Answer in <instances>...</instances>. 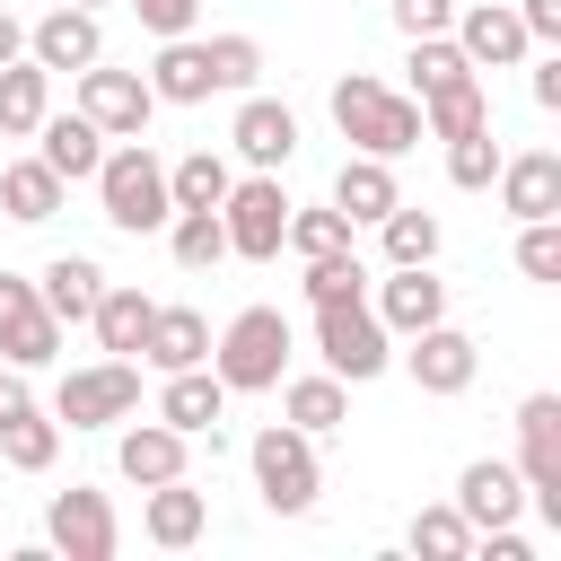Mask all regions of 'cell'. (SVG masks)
<instances>
[{
    "instance_id": "6da1fadb",
    "label": "cell",
    "mask_w": 561,
    "mask_h": 561,
    "mask_svg": "<svg viewBox=\"0 0 561 561\" xmlns=\"http://www.w3.org/2000/svg\"><path fill=\"white\" fill-rule=\"evenodd\" d=\"M333 123H342V140H351L359 158H403V149L430 140V131H421V105L394 96L386 79H368V70L333 79Z\"/></svg>"
},
{
    "instance_id": "7a4b0ae2",
    "label": "cell",
    "mask_w": 561,
    "mask_h": 561,
    "mask_svg": "<svg viewBox=\"0 0 561 561\" xmlns=\"http://www.w3.org/2000/svg\"><path fill=\"white\" fill-rule=\"evenodd\" d=\"M88 184H96V202H105V219H114L123 237H149V228H167V219H175L167 158H158L149 140H123V149H105Z\"/></svg>"
},
{
    "instance_id": "3957f363",
    "label": "cell",
    "mask_w": 561,
    "mask_h": 561,
    "mask_svg": "<svg viewBox=\"0 0 561 561\" xmlns=\"http://www.w3.org/2000/svg\"><path fill=\"white\" fill-rule=\"evenodd\" d=\"M210 368L228 394H272L289 377V316L280 307H237L228 333L210 342Z\"/></svg>"
},
{
    "instance_id": "277c9868",
    "label": "cell",
    "mask_w": 561,
    "mask_h": 561,
    "mask_svg": "<svg viewBox=\"0 0 561 561\" xmlns=\"http://www.w3.org/2000/svg\"><path fill=\"white\" fill-rule=\"evenodd\" d=\"M245 465H254V491H263V508H272V517H307V508H316V491H324L316 430H289V421H272V430H254Z\"/></svg>"
},
{
    "instance_id": "5b68a950",
    "label": "cell",
    "mask_w": 561,
    "mask_h": 561,
    "mask_svg": "<svg viewBox=\"0 0 561 561\" xmlns=\"http://www.w3.org/2000/svg\"><path fill=\"white\" fill-rule=\"evenodd\" d=\"M316 351H324V368H333L342 386H368V377H386L394 333L377 324L368 298H333V307H316Z\"/></svg>"
},
{
    "instance_id": "8992f818",
    "label": "cell",
    "mask_w": 561,
    "mask_h": 561,
    "mask_svg": "<svg viewBox=\"0 0 561 561\" xmlns=\"http://www.w3.org/2000/svg\"><path fill=\"white\" fill-rule=\"evenodd\" d=\"M140 412V368L131 359H96V368H70L53 386V421L61 430H114Z\"/></svg>"
},
{
    "instance_id": "52a82bcc",
    "label": "cell",
    "mask_w": 561,
    "mask_h": 561,
    "mask_svg": "<svg viewBox=\"0 0 561 561\" xmlns=\"http://www.w3.org/2000/svg\"><path fill=\"white\" fill-rule=\"evenodd\" d=\"M219 228H228V254L272 263V254H280V237H289V193H280V175H263V167H254L245 184H228Z\"/></svg>"
},
{
    "instance_id": "ba28073f",
    "label": "cell",
    "mask_w": 561,
    "mask_h": 561,
    "mask_svg": "<svg viewBox=\"0 0 561 561\" xmlns=\"http://www.w3.org/2000/svg\"><path fill=\"white\" fill-rule=\"evenodd\" d=\"M517 482L561 526V394H526L517 403Z\"/></svg>"
},
{
    "instance_id": "9c48e42d",
    "label": "cell",
    "mask_w": 561,
    "mask_h": 561,
    "mask_svg": "<svg viewBox=\"0 0 561 561\" xmlns=\"http://www.w3.org/2000/svg\"><path fill=\"white\" fill-rule=\"evenodd\" d=\"M79 114H88L105 140H140L149 114H158V88H149L140 70H105V61H88V70H79Z\"/></svg>"
},
{
    "instance_id": "30bf717a",
    "label": "cell",
    "mask_w": 561,
    "mask_h": 561,
    "mask_svg": "<svg viewBox=\"0 0 561 561\" xmlns=\"http://www.w3.org/2000/svg\"><path fill=\"white\" fill-rule=\"evenodd\" d=\"M44 535H53V552H70V561H114V543H123V517H114V500H105V491L70 482V491H53V508H44Z\"/></svg>"
},
{
    "instance_id": "8fae6325",
    "label": "cell",
    "mask_w": 561,
    "mask_h": 561,
    "mask_svg": "<svg viewBox=\"0 0 561 561\" xmlns=\"http://www.w3.org/2000/svg\"><path fill=\"white\" fill-rule=\"evenodd\" d=\"M412 351H403V368H412V386L421 394H465L473 386V368H482V351H473V333H456L447 316L438 324H421V333H403Z\"/></svg>"
},
{
    "instance_id": "7c38bea8",
    "label": "cell",
    "mask_w": 561,
    "mask_h": 561,
    "mask_svg": "<svg viewBox=\"0 0 561 561\" xmlns=\"http://www.w3.org/2000/svg\"><path fill=\"white\" fill-rule=\"evenodd\" d=\"M61 351V324L44 316V298H35V280H18V272H0V359L9 368H44Z\"/></svg>"
},
{
    "instance_id": "4fadbf2b",
    "label": "cell",
    "mask_w": 561,
    "mask_h": 561,
    "mask_svg": "<svg viewBox=\"0 0 561 561\" xmlns=\"http://www.w3.org/2000/svg\"><path fill=\"white\" fill-rule=\"evenodd\" d=\"M228 140H237V158L245 167H263V175H280L289 158H298V114L280 105V96H237V123H228Z\"/></svg>"
},
{
    "instance_id": "5bb4252c",
    "label": "cell",
    "mask_w": 561,
    "mask_h": 561,
    "mask_svg": "<svg viewBox=\"0 0 561 561\" xmlns=\"http://www.w3.org/2000/svg\"><path fill=\"white\" fill-rule=\"evenodd\" d=\"M517 508H526V482H517V465H508V456H473V465L456 473V517H465L473 535L517 526Z\"/></svg>"
},
{
    "instance_id": "9a60e30c",
    "label": "cell",
    "mask_w": 561,
    "mask_h": 561,
    "mask_svg": "<svg viewBox=\"0 0 561 561\" xmlns=\"http://www.w3.org/2000/svg\"><path fill=\"white\" fill-rule=\"evenodd\" d=\"M26 61H44V70H88V61H105V26H96V9H44L35 26H26Z\"/></svg>"
},
{
    "instance_id": "2e32d148",
    "label": "cell",
    "mask_w": 561,
    "mask_h": 561,
    "mask_svg": "<svg viewBox=\"0 0 561 561\" xmlns=\"http://www.w3.org/2000/svg\"><path fill=\"white\" fill-rule=\"evenodd\" d=\"M456 53L473 61V70H508V61H526L535 53V35L517 26V9H500V0H482V9H456Z\"/></svg>"
},
{
    "instance_id": "e0dca14e",
    "label": "cell",
    "mask_w": 561,
    "mask_h": 561,
    "mask_svg": "<svg viewBox=\"0 0 561 561\" xmlns=\"http://www.w3.org/2000/svg\"><path fill=\"white\" fill-rule=\"evenodd\" d=\"M500 210L508 219H561V149H526V158H500Z\"/></svg>"
},
{
    "instance_id": "ac0fdd59",
    "label": "cell",
    "mask_w": 561,
    "mask_h": 561,
    "mask_svg": "<svg viewBox=\"0 0 561 561\" xmlns=\"http://www.w3.org/2000/svg\"><path fill=\"white\" fill-rule=\"evenodd\" d=\"M219 412H228V386H219V368H210V359H202V368H167V386H158V421H167V430L210 438V430H219Z\"/></svg>"
},
{
    "instance_id": "d6986e66",
    "label": "cell",
    "mask_w": 561,
    "mask_h": 561,
    "mask_svg": "<svg viewBox=\"0 0 561 561\" xmlns=\"http://www.w3.org/2000/svg\"><path fill=\"white\" fill-rule=\"evenodd\" d=\"M438 316H447V280H430V263H394L377 280V324L386 333H421Z\"/></svg>"
},
{
    "instance_id": "ffe728a7",
    "label": "cell",
    "mask_w": 561,
    "mask_h": 561,
    "mask_svg": "<svg viewBox=\"0 0 561 561\" xmlns=\"http://www.w3.org/2000/svg\"><path fill=\"white\" fill-rule=\"evenodd\" d=\"M202 526H210V500L175 473V482H149V508H140V535L158 543V552H184V543H202Z\"/></svg>"
},
{
    "instance_id": "44dd1931",
    "label": "cell",
    "mask_w": 561,
    "mask_h": 561,
    "mask_svg": "<svg viewBox=\"0 0 561 561\" xmlns=\"http://www.w3.org/2000/svg\"><path fill=\"white\" fill-rule=\"evenodd\" d=\"M149 316H158V298H149V289H131V280H105V289H96V307H88V324H96V351L131 359V351L149 342Z\"/></svg>"
},
{
    "instance_id": "7402d4cb",
    "label": "cell",
    "mask_w": 561,
    "mask_h": 561,
    "mask_svg": "<svg viewBox=\"0 0 561 561\" xmlns=\"http://www.w3.org/2000/svg\"><path fill=\"white\" fill-rule=\"evenodd\" d=\"M140 79L158 88V105H202V96H219V88H210V53H202L193 35H158V61H149Z\"/></svg>"
},
{
    "instance_id": "603a6c76",
    "label": "cell",
    "mask_w": 561,
    "mask_h": 561,
    "mask_svg": "<svg viewBox=\"0 0 561 561\" xmlns=\"http://www.w3.org/2000/svg\"><path fill=\"white\" fill-rule=\"evenodd\" d=\"M35 140H44L35 158H44L61 184H88V175H96V158H105V131H96L88 114H44V123H35Z\"/></svg>"
},
{
    "instance_id": "cb8c5ba5",
    "label": "cell",
    "mask_w": 561,
    "mask_h": 561,
    "mask_svg": "<svg viewBox=\"0 0 561 561\" xmlns=\"http://www.w3.org/2000/svg\"><path fill=\"white\" fill-rule=\"evenodd\" d=\"M394 202H403V193H394V158H342V175H333V210H342L351 228H359V219L377 228Z\"/></svg>"
},
{
    "instance_id": "d4e9b609",
    "label": "cell",
    "mask_w": 561,
    "mask_h": 561,
    "mask_svg": "<svg viewBox=\"0 0 561 561\" xmlns=\"http://www.w3.org/2000/svg\"><path fill=\"white\" fill-rule=\"evenodd\" d=\"M96 289H105V272H96L88 254H53V263L35 272V298H44V316H53V324H88Z\"/></svg>"
},
{
    "instance_id": "484cf974",
    "label": "cell",
    "mask_w": 561,
    "mask_h": 561,
    "mask_svg": "<svg viewBox=\"0 0 561 561\" xmlns=\"http://www.w3.org/2000/svg\"><path fill=\"white\" fill-rule=\"evenodd\" d=\"M184 447H193L184 430H167V421H140V430H123L114 465H123V482H140V491H149V482H175V473H184Z\"/></svg>"
},
{
    "instance_id": "4316f807",
    "label": "cell",
    "mask_w": 561,
    "mask_h": 561,
    "mask_svg": "<svg viewBox=\"0 0 561 561\" xmlns=\"http://www.w3.org/2000/svg\"><path fill=\"white\" fill-rule=\"evenodd\" d=\"M53 114V70L44 61H0V140H26L35 123Z\"/></svg>"
},
{
    "instance_id": "83f0119b",
    "label": "cell",
    "mask_w": 561,
    "mask_h": 561,
    "mask_svg": "<svg viewBox=\"0 0 561 561\" xmlns=\"http://www.w3.org/2000/svg\"><path fill=\"white\" fill-rule=\"evenodd\" d=\"M140 359H149L158 377H167V368H202V359H210V324H202L193 307H158V316H149Z\"/></svg>"
},
{
    "instance_id": "f1b7e54d",
    "label": "cell",
    "mask_w": 561,
    "mask_h": 561,
    "mask_svg": "<svg viewBox=\"0 0 561 561\" xmlns=\"http://www.w3.org/2000/svg\"><path fill=\"white\" fill-rule=\"evenodd\" d=\"M482 123H491V96H482L473 70L421 96V131H430V140H465V131H482Z\"/></svg>"
},
{
    "instance_id": "f546056e",
    "label": "cell",
    "mask_w": 561,
    "mask_h": 561,
    "mask_svg": "<svg viewBox=\"0 0 561 561\" xmlns=\"http://www.w3.org/2000/svg\"><path fill=\"white\" fill-rule=\"evenodd\" d=\"M61 193H70V184H61L44 158H18V167H0V210H9L18 228H44V219L61 210Z\"/></svg>"
},
{
    "instance_id": "4dcf8cb0",
    "label": "cell",
    "mask_w": 561,
    "mask_h": 561,
    "mask_svg": "<svg viewBox=\"0 0 561 561\" xmlns=\"http://www.w3.org/2000/svg\"><path fill=\"white\" fill-rule=\"evenodd\" d=\"M228 184H237V175H228V158H219V149H193V158H175V167H167L175 210H219V202H228Z\"/></svg>"
},
{
    "instance_id": "1f68e13d",
    "label": "cell",
    "mask_w": 561,
    "mask_h": 561,
    "mask_svg": "<svg viewBox=\"0 0 561 561\" xmlns=\"http://www.w3.org/2000/svg\"><path fill=\"white\" fill-rule=\"evenodd\" d=\"M280 412H289V430H333V421L351 412V394H342L333 368H324V377H280Z\"/></svg>"
},
{
    "instance_id": "d6a6232c",
    "label": "cell",
    "mask_w": 561,
    "mask_h": 561,
    "mask_svg": "<svg viewBox=\"0 0 561 561\" xmlns=\"http://www.w3.org/2000/svg\"><path fill=\"white\" fill-rule=\"evenodd\" d=\"M0 456H9L18 473H44V465L61 456V421H53V412H35V403H26V412H9V421H0Z\"/></svg>"
},
{
    "instance_id": "836d02e7",
    "label": "cell",
    "mask_w": 561,
    "mask_h": 561,
    "mask_svg": "<svg viewBox=\"0 0 561 561\" xmlns=\"http://www.w3.org/2000/svg\"><path fill=\"white\" fill-rule=\"evenodd\" d=\"M167 254H175L184 272H210V263L228 254V228H219V210H175V219H167Z\"/></svg>"
},
{
    "instance_id": "e575fe53",
    "label": "cell",
    "mask_w": 561,
    "mask_h": 561,
    "mask_svg": "<svg viewBox=\"0 0 561 561\" xmlns=\"http://www.w3.org/2000/svg\"><path fill=\"white\" fill-rule=\"evenodd\" d=\"M377 237H386V263H438V219L412 210V202H394L377 219Z\"/></svg>"
},
{
    "instance_id": "d590c367",
    "label": "cell",
    "mask_w": 561,
    "mask_h": 561,
    "mask_svg": "<svg viewBox=\"0 0 561 561\" xmlns=\"http://www.w3.org/2000/svg\"><path fill=\"white\" fill-rule=\"evenodd\" d=\"M280 245H289L298 263H316V254H342V245H351V219H342L333 202H324V210H298V202H289V237H280Z\"/></svg>"
},
{
    "instance_id": "8d00e7d4",
    "label": "cell",
    "mask_w": 561,
    "mask_h": 561,
    "mask_svg": "<svg viewBox=\"0 0 561 561\" xmlns=\"http://www.w3.org/2000/svg\"><path fill=\"white\" fill-rule=\"evenodd\" d=\"M202 53H210V88H228V96H245L263 79V44L254 35H210Z\"/></svg>"
},
{
    "instance_id": "74e56055",
    "label": "cell",
    "mask_w": 561,
    "mask_h": 561,
    "mask_svg": "<svg viewBox=\"0 0 561 561\" xmlns=\"http://www.w3.org/2000/svg\"><path fill=\"white\" fill-rule=\"evenodd\" d=\"M491 175H500V140H491V123L465 131V140H447V184H456V193H491Z\"/></svg>"
},
{
    "instance_id": "f35d334b",
    "label": "cell",
    "mask_w": 561,
    "mask_h": 561,
    "mask_svg": "<svg viewBox=\"0 0 561 561\" xmlns=\"http://www.w3.org/2000/svg\"><path fill=\"white\" fill-rule=\"evenodd\" d=\"M333 298H368V263H359L351 245L307 263V307H333Z\"/></svg>"
},
{
    "instance_id": "ab89813d",
    "label": "cell",
    "mask_w": 561,
    "mask_h": 561,
    "mask_svg": "<svg viewBox=\"0 0 561 561\" xmlns=\"http://www.w3.org/2000/svg\"><path fill=\"white\" fill-rule=\"evenodd\" d=\"M412 552H421V561H465V552H473V526L456 517V500L412 517Z\"/></svg>"
},
{
    "instance_id": "60d3db41",
    "label": "cell",
    "mask_w": 561,
    "mask_h": 561,
    "mask_svg": "<svg viewBox=\"0 0 561 561\" xmlns=\"http://www.w3.org/2000/svg\"><path fill=\"white\" fill-rule=\"evenodd\" d=\"M473 61L456 53V35H412V88L430 96V88H447V79H465Z\"/></svg>"
},
{
    "instance_id": "b9f144b4",
    "label": "cell",
    "mask_w": 561,
    "mask_h": 561,
    "mask_svg": "<svg viewBox=\"0 0 561 561\" xmlns=\"http://www.w3.org/2000/svg\"><path fill=\"white\" fill-rule=\"evenodd\" d=\"M517 272L561 280V219H517Z\"/></svg>"
},
{
    "instance_id": "7bdbcfd3",
    "label": "cell",
    "mask_w": 561,
    "mask_h": 561,
    "mask_svg": "<svg viewBox=\"0 0 561 561\" xmlns=\"http://www.w3.org/2000/svg\"><path fill=\"white\" fill-rule=\"evenodd\" d=\"M131 18H140L149 35H193V18H202V0H131Z\"/></svg>"
},
{
    "instance_id": "ee69618b",
    "label": "cell",
    "mask_w": 561,
    "mask_h": 561,
    "mask_svg": "<svg viewBox=\"0 0 561 561\" xmlns=\"http://www.w3.org/2000/svg\"><path fill=\"white\" fill-rule=\"evenodd\" d=\"M394 26L403 35H447L456 26V0H394Z\"/></svg>"
},
{
    "instance_id": "f6af8a7d",
    "label": "cell",
    "mask_w": 561,
    "mask_h": 561,
    "mask_svg": "<svg viewBox=\"0 0 561 561\" xmlns=\"http://www.w3.org/2000/svg\"><path fill=\"white\" fill-rule=\"evenodd\" d=\"M517 26L535 44H561V0H517Z\"/></svg>"
},
{
    "instance_id": "bcb514c9",
    "label": "cell",
    "mask_w": 561,
    "mask_h": 561,
    "mask_svg": "<svg viewBox=\"0 0 561 561\" xmlns=\"http://www.w3.org/2000/svg\"><path fill=\"white\" fill-rule=\"evenodd\" d=\"M535 105H543V114L561 105V53H543V61H535Z\"/></svg>"
},
{
    "instance_id": "7dc6e473",
    "label": "cell",
    "mask_w": 561,
    "mask_h": 561,
    "mask_svg": "<svg viewBox=\"0 0 561 561\" xmlns=\"http://www.w3.org/2000/svg\"><path fill=\"white\" fill-rule=\"evenodd\" d=\"M26 403H35V394H26V368H0V421L26 412Z\"/></svg>"
},
{
    "instance_id": "c3c4849f",
    "label": "cell",
    "mask_w": 561,
    "mask_h": 561,
    "mask_svg": "<svg viewBox=\"0 0 561 561\" xmlns=\"http://www.w3.org/2000/svg\"><path fill=\"white\" fill-rule=\"evenodd\" d=\"M18 53H26V18H9V9H0V61H18Z\"/></svg>"
},
{
    "instance_id": "681fc988",
    "label": "cell",
    "mask_w": 561,
    "mask_h": 561,
    "mask_svg": "<svg viewBox=\"0 0 561 561\" xmlns=\"http://www.w3.org/2000/svg\"><path fill=\"white\" fill-rule=\"evenodd\" d=\"M70 9H105V0H70Z\"/></svg>"
}]
</instances>
